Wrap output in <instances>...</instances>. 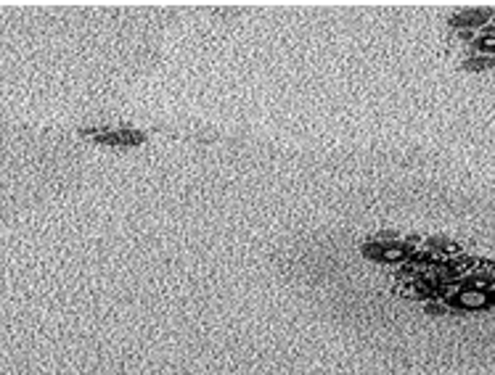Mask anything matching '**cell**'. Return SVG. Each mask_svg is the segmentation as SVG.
Returning <instances> with one entry per match:
<instances>
[{
	"label": "cell",
	"instance_id": "cell-1",
	"mask_svg": "<svg viewBox=\"0 0 495 375\" xmlns=\"http://www.w3.org/2000/svg\"><path fill=\"white\" fill-rule=\"evenodd\" d=\"M453 301L466 307V309H474V307H485L487 304V296L482 291H461L458 296H453Z\"/></svg>",
	"mask_w": 495,
	"mask_h": 375
},
{
	"label": "cell",
	"instance_id": "cell-2",
	"mask_svg": "<svg viewBox=\"0 0 495 375\" xmlns=\"http://www.w3.org/2000/svg\"><path fill=\"white\" fill-rule=\"evenodd\" d=\"M405 254H408V248L397 246V243L381 248V259H386V262H400V259H405Z\"/></svg>",
	"mask_w": 495,
	"mask_h": 375
},
{
	"label": "cell",
	"instance_id": "cell-3",
	"mask_svg": "<svg viewBox=\"0 0 495 375\" xmlns=\"http://www.w3.org/2000/svg\"><path fill=\"white\" fill-rule=\"evenodd\" d=\"M487 19V13L485 11H471V13H463V16H458V19H453L456 24H482Z\"/></svg>",
	"mask_w": 495,
	"mask_h": 375
},
{
	"label": "cell",
	"instance_id": "cell-4",
	"mask_svg": "<svg viewBox=\"0 0 495 375\" xmlns=\"http://www.w3.org/2000/svg\"><path fill=\"white\" fill-rule=\"evenodd\" d=\"M479 48H482V51H495V35L479 40Z\"/></svg>",
	"mask_w": 495,
	"mask_h": 375
},
{
	"label": "cell",
	"instance_id": "cell-5",
	"mask_svg": "<svg viewBox=\"0 0 495 375\" xmlns=\"http://www.w3.org/2000/svg\"><path fill=\"white\" fill-rule=\"evenodd\" d=\"M426 309L432 312V315H437V312H445V307H442V304H429Z\"/></svg>",
	"mask_w": 495,
	"mask_h": 375
}]
</instances>
